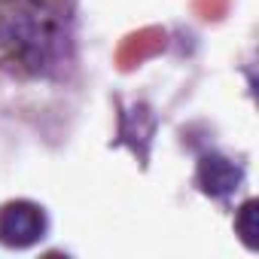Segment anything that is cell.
Listing matches in <instances>:
<instances>
[{"mask_svg": "<svg viewBox=\"0 0 259 259\" xmlns=\"http://www.w3.org/2000/svg\"><path fill=\"white\" fill-rule=\"evenodd\" d=\"M46 235V213L34 201H10L0 207V244L25 250Z\"/></svg>", "mask_w": 259, "mask_h": 259, "instance_id": "obj_1", "label": "cell"}, {"mask_svg": "<svg viewBox=\"0 0 259 259\" xmlns=\"http://www.w3.org/2000/svg\"><path fill=\"white\" fill-rule=\"evenodd\" d=\"M238 183H241V168L235 162H229L223 156H213V153L198 162V186H201V192H207L213 198H223V195L235 192Z\"/></svg>", "mask_w": 259, "mask_h": 259, "instance_id": "obj_2", "label": "cell"}, {"mask_svg": "<svg viewBox=\"0 0 259 259\" xmlns=\"http://www.w3.org/2000/svg\"><path fill=\"white\" fill-rule=\"evenodd\" d=\"M235 229H238L241 241H244L250 250L259 247V201H256V198H250V201L241 204V210H238V217H235Z\"/></svg>", "mask_w": 259, "mask_h": 259, "instance_id": "obj_3", "label": "cell"}]
</instances>
